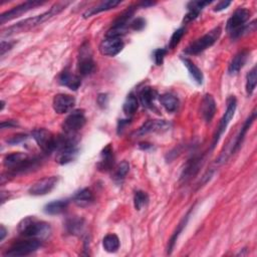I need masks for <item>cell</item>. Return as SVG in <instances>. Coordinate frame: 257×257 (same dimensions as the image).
Wrapping results in <instances>:
<instances>
[{"mask_svg": "<svg viewBox=\"0 0 257 257\" xmlns=\"http://www.w3.org/2000/svg\"><path fill=\"white\" fill-rule=\"evenodd\" d=\"M121 3H122V1H120V0H108V1H103L100 4H98L97 6L89 8L82 14V16H83V18H89L98 13L111 10V9L117 7L118 5H120Z\"/></svg>", "mask_w": 257, "mask_h": 257, "instance_id": "obj_22", "label": "cell"}, {"mask_svg": "<svg viewBox=\"0 0 257 257\" xmlns=\"http://www.w3.org/2000/svg\"><path fill=\"white\" fill-rule=\"evenodd\" d=\"M69 201L67 199L65 200H57L54 202H51L45 206V212L49 215H59V214L64 213L66 208L68 207Z\"/></svg>", "mask_w": 257, "mask_h": 257, "instance_id": "obj_25", "label": "cell"}, {"mask_svg": "<svg viewBox=\"0 0 257 257\" xmlns=\"http://www.w3.org/2000/svg\"><path fill=\"white\" fill-rule=\"evenodd\" d=\"M203 162L204 158L202 156H194L191 159H189L182 171L180 181L186 183L193 179L198 174L203 165Z\"/></svg>", "mask_w": 257, "mask_h": 257, "instance_id": "obj_15", "label": "cell"}, {"mask_svg": "<svg viewBox=\"0 0 257 257\" xmlns=\"http://www.w3.org/2000/svg\"><path fill=\"white\" fill-rule=\"evenodd\" d=\"M255 119H256V109H254V110L252 111V113L250 114V116H249V117L246 119V121L244 122V124H243V126H242V128H241V130H240L238 136L236 137V140H235V142H234V144H233V146H232L230 155L235 154V153L241 148L242 143H243V141H244V139H245V136H246L248 130L250 128L251 125H252L253 122L255 121Z\"/></svg>", "mask_w": 257, "mask_h": 257, "instance_id": "obj_19", "label": "cell"}, {"mask_svg": "<svg viewBox=\"0 0 257 257\" xmlns=\"http://www.w3.org/2000/svg\"><path fill=\"white\" fill-rule=\"evenodd\" d=\"M236 108H237V100H236V98L234 96L229 97L228 100H227V108H226L225 114H224V116L222 117V119H221V121L219 123V126L217 128V131H216L215 135H214V137H213L212 149L215 148V146L219 142L221 136L226 131V128H227L229 123L231 122V120L234 117Z\"/></svg>", "mask_w": 257, "mask_h": 257, "instance_id": "obj_10", "label": "cell"}, {"mask_svg": "<svg viewBox=\"0 0 257 257\" xmlns=\"http://www.w3.org/2000/svg\"><path fill=\"white\" fill-rule=\"evenodd\" d=\"M115 164V157H114V150L112 145H108L104 148L101 153V159L97 165L99 171L101 172H109L113 168Z\"/></svg>", "mask_w": 257, "mask_h": 257, "instance_id": "obj_20", "label": "cell"}, {"mask_svg": "<svg viewBox=\"0 0 257 257\" xmlns=\"http://www.w3.org/2000/svg\"><path fill=\"white\" fill-rule=\"evenodd\" d=\"M210 3H211V1H200V0H198V1L189 2L187 7H188V10H195V11L201 12L203 10V8Z\"/></svg>", "mask_w": 257, "mask_h": 257, "instance_id": "obj_37", "label": "cell"}, {"mask_svg": "<svg viewBox=\"0 0 257 257\" xmlns=\"http://www.w3.org/2000/svg\"><path fill=\"white\" fill-rule=\"evenodd\" d=\"M248 57V53L247 51H242L240 53H238L231 61L229 67H228V72L229 74H236L239 72V70L243 67V65L246 63Z\"/></svg>", "mask_w": 257, "mask_h": 257, "instance_id": "obj_26", "label": "cell"}, {"mask_svg": "<svg viewBox=\"0 0 257 257\" xmlns=\"http://www.w3.org/2000/svg\"><path fill=\"white\" fill-rule=\"evenodd\" d=\"M4 166L14 174H22L36 169L39 166V159L30 158L26 153L16 152L5 156Z\"/></svg>", "mask_w": 257, "mask_h": 257, "instance_id": "obj_4", "label": "cell"}, {"mask_svg": "<svg viewBox=\"0 0 257 257\" xmlns=\"http://www.w3.org/2000/svg\"><path fill=\"white\" fill-rule=\"evenodd\" d=\"M41 246V240L37 238H27L13 243L9 249L4 252V256L21 257L35 252Z\"/></svg>", "mask_w": 257, "mask_h": 257, "instance_id": "obj_7", "label": "cell"}, {"mask_svg": "<svg viewBox=\"0 0 257 257\" xmlns=\"http://www.w3.org/2000/svg\"><path fill=\"white\" fill-rule=\"evenodd\" d=\"M42 4H45V2H41V1H26L24 3H21L15 7H13L12 9L2 13L1 15H0V22H1V24L7 22V21H10L14 18H17L19 17L20 15H22L23 13H26L27 11L37 7V6H40Z\"/></svg>", "mask_w": 257, "mask_h": 257, "instance_id": "obj_13", "label": "cell"}, {"mask_svg": "<svg viewBox=\"0 0 257 257\" xmlns=\"http://www.w3.org/2000/svg\"><path fill=\"white\" fill-rule=\"evenodd\" d=\"M69 4V2H59L56 3L54 6L51 7V9L45 13H42L40 15L34 16V17H30V18H26L24 20H21L11 26H9L8 28L4 29L2 31V36H10L13 34H17L20 32H26L30 29H32L33 27L46 22L47 20L53 18L54 16L58 15L59 13H61L63 10L65 9V7Z\"/></svg>", "mask_w": 257, "mask_h": 257, "instance_id": "obj_1", "label": "cell"}, {"mask_svg": "<svg viewBox=\"0 0 257 257\" xmlns=\"http://www.w3.org/2000/svg\"><path fill=\"white\" fill-rule=\"evenodd\" d=\"M230 4H231L230 1H225V0H224V1H220L216 4L215 7H214V11H216V12L222 11V10L226 9Z\"/></svg>", "mask_w": 257, "mask_h": 257, "instance_id": "obj_42", "label": "cell"}, {"mask_svg": "<svg viewBox=\"0 0 257 257\" xmlns=\"http://www.w3.org/2000/svg\"><path fill=\"white\" fill-rule=\"evenodd\" d=\"M124 49V41L121 37H106L100 45V53L105 57H116Z\"/></svg>", "mask_w": 257, "mask_h": 257, "instance_id": "obj_14", "label": "cell"}, {"mask_svg": "<svg viewBox=\"0 0 257 257\" xmlns=\"http://www.w3.org/2000/svg\"><path fill=\"white\" fill-rule=\"evenodd\" d=\"M87 123L84 112L82 110H75L71 112L63 124V130L64 134L76 135V133L81 130Z\"/></svg>", "mask_w": 257, "mask_h": 257, "instance_id": "obj_11", "label": "cell"}, {"mask_svg": "<svg viewBox=\"0 0 257 257\" xmlns=\"http://www.w3.org/2000/svg\"><path fill=\"white\" fill-rule=\"evenodd\" d=\"M94 200H95L94 194L88 188H84V189L79 190L72 197V201L78 207H87V206L91 205L94 202Z\"/></svg>", "mask_w": 257, "mask_h": 257, "instance_id": "obj_24", "label": "cell"}, {"mask_svg": "<svg viewBox=\"0 0 257 257\" xmlns=\"http://www.w3.org/2000/svg\"><path fill=\"white\" fill-rule=\"evenodd\" d=\"M128 171H130V164H128L127 161H123L116 168L113 179L117 182L123 181L127 176V174L128 173Z\"/></svg>", "mask_w": 257, "mask_h": 257, "instance_id": "obj_33", "label": "cell"}, {"mask_svg": "<svg viewBox=\"0 0 257 257\" xmlns=\"http://www.w3.org/2000/svg\"><path fill=\"white\" fill-rule=\"evenodd\" d=\"M32 138L44 153L52 154L57 151L58 137L47 128H35L32 132Z\"/></svg>", "mask_w": 257, "mask_h": 257, "instance_id": "obj_8", "label": "cell"}, {"mask_svg": "<svg viewBox=\"0 0 257 257\" xmlns=\"http://www.w3.org/2000/svg\"><path fill=\"white\" fill-rule=\"evenodd\" d=\"M181 61L183 62L184 65L187 67L190 75L192 76V78L194 79V81L197 84H202L203 83V73L201 71V69L189 59L187 58H181Z\"/></svg>", "mask_w": 257, "mask_h": 257, "instance_id": "obj_29", "label": "cell"}, {"mask_svg": "<svg viewBox=\"0 0 257 257\" xmlns=\"http://www.w3.org/2000/svg\"><path fill=\"white\" fill-rule=\"evenodd\" d=\"M185 34V28L184 27H181L179 29H177L173 34L172 36H171L170 38V41H169V49L170 50H174L178 45L179 42L181 41L182 37L184 36Z\"/></svg>", "mask_w": 257, "mask_h": 257, "instance_id": "obj_36", "label": "cell"}, {"mask_svg": "<svg viewBox=\"0 0 257 257\" xmlns=\"http://www.w3.org/2000/svg\"><path fill=\"white\" fill-rule=\"evenodd\" d=\"M190 214H191V210H189V212L184 216V218L181 220V222H180L179 225L177 226L176 231L173 233L172 237L170 238L169 244H168V253H169V254L172 253V251H173V249H174V247H175V244H176V242H177V240H178L180 234L182 233L183 229L186 227V224L188 223V220H189Z\"/></svg>", "mask_w": 257, "mask_h": 257, "instance_id": "obj_28", "label": "cell"}, {"mask_svg": "<svg viewBox=\"0 0 257 257\" xmlns=\"http://www.w3.org/2000/svg\"><path fill=\"white\" fill-rule=\"evenodd\" d=\"M77 68H78L79 74L82 76L92 74L96 69V63L93 59L92 51L90 49L88 42H84V44L80 47Z\"/></svg>", "mask_w": 257, "mask_h": 257, "instance_id": "obj_9", "label": "cell"}, {"mask_svg": "<svg viewBox=\"0 0 257 257\" xmlns=\"http://www.w3.org/2000/svg\"><path fill=\"white\" fill-rule=\"evenodd\" d=\"M66 230L71 235H79L84 228V220L79 217H72L67 219L65 223Z\"/></svg>", "mask_w": 257, "mask_h": 257, "instance_id": "obj_31", "label": "cell"}, {"mask_svg": "<svg viewBox=\"0 0 257 257\" xmlns=\"http://www.w3.org/2000/svg\"><path fill=\"white\" fill-rule=\"evenodd\" d=\"M160 103L168 113H174L179 107V100L172 94H164L160 96Z\"/></svg>", "mask_w": 257, "mask_h": 257, "instance_id": "obj_27", "label": "cell"}, {"mask_svg": "<svg viewBox=\"0 0 257 257\" xmlns=\"http://www.w3.org/2000/svg\"><path fill=\"white\" fill-rule=\"evenodd\" d=\"M158 97V93L155 89L146 87L143 88L139 93V99L142 106L146 109H153L154 103Z\"/></svg>", "mask_w": 257, "mask_h": 257, "instance_id": "obj_23", "label": "cell"}, {"mask_svg": "<svg viewBox=\"0 0 257 257\" xmlns=\"http://www.w3.org/2000/svg\"><path fill=\"white\" fill-rule=\"evenodd\" d=\"M171 125L164 120H149L143 124L137 132L138 136H144L150 133H163L168 131Z\"/></svg>", "mask_w": 257, "mask_h": 257, "instance_id": "obj_17", "label": "cell"}, {"mask_svg": "<svg viewBox=\"0 0 257 257\" xmlns=\"http://www.w3.org/2000/svg\"><path fill=\"white\" fill-rule=\"evenodd\" d=\"M75 105V99L66 94H59L55 96L53 101V108L55 112L59 115H64L69 113Z\"/></svg>", "mask_w": 257, "mask_h": 257, "instance_id": "obj_16", "label": "cell"}, {"mask_svg": "<svg viewBox=\"0 0 257 257\" xmlns=\"http://www.w3.org/2000/svg\"><path fill=\"white\" fill-rule=\"evenodd\" d=\"M166 55H167V50H164V49H158V50H156V51L154 52V54H153L155 64H156L157 65H162Z\"/></svg>", "mask_w": 257, "mask_h": 257, "instance_id": "obj_38", "label": "cell"}, {"mask_svg": "<svg viewBox=\"0 0 257 257\" xmlns=\"http://www.w3.org/2000/svg\"><path fill=\"white\" fill-rule=\"evenodd\" d=\"M59 82L64 85V87L71 90V91H77L81 85V79L80 76L77 74L72 73L71 71L65 69L64 70L60 76H59Z\"/></svg>", "mask_w": 257, "mask_h": 257, "instance_id": "obj_21", "label": "cell"}, {"mask_svg": "<svg viewBox=\"0 0 257 257\" xmlns=\"http://www.w3.org/2000/svg\"><path fill=\"white\" fill-rule=\"evenodd\" d=\"M27 139H28V136L26 134H17L15 136L11 137L10 139H8L6 142L13 146V145H18V144L24 142Z\"/></svg>", "mask_w": 257, "mask_h": 257, "instance_id": "obj_39", "label": "cell"}, {"mask_svg": "<svg viewBox=\"0 0 257 257\" xmlns=\"http://www.w3.org/2000/svg\"><path fill=\"white\" fill-rule=\"evenodd\" d=\"M98 103L102 108L107 107L108 105V96L107 95H100L98 98Z\"/></svg>", "mask_w": 257, "mask_h": 257, "instance_id": "obj_44", "label": "cell"}, {"mask_svg": "<svg viewBox=\"0 0 257 257\" xmlns=\"http://www.w3.org/2000/svg\"><path fill=\"white\" fill-rule=\"evenodd\" d=\"M139 109V101L138 97H136L135 94L131 93L128 94L124 106H123V111L127 116H133Z\"/></svg>", "mask_w": 257, "mask_h": 257, "instance_id": "obj_30", "label": "cell"}, {"mask_svg": "<svg viewBox=\"0 0 257 257\" xmlns=\"http://www.w3.org/2000/svg\"><path fill=\"white\" fill-rule=\"evenodd\" d=\"M146 26V20L144 18H137L135 19L132 23H131V27L134 29V30H137V31H140V30H143Z\"/></svg>", "mask_w": 257, "mask_h": 257, "instance_id": "obj_40", "label": "cell"}, {"mask_svg": "<svg viewBox=\"0 0 257 257\" xmlns=\"http://www.w3.org/2000/svg\"><path fill=\"white\" fill-rule=\"evenodd\" d=\"M13 42H10V41H5V40H2L1 41V49H0V51H1V56H4L6 52L10 51L13 47Z\"/></svg>", "mask_w": 257, "mask_h": 257, "instance_id": "obj_41", "label": "cell"}, {"mask_svg": "<svg viewBox=\"0 0 257 257\" xmlns=\"http://www.w3.org/2000/svg\"><path fill=\"white\" fill-rule=\"evenodd\" d=\"M143 144H144L145 146H142V145H140V148H141V149H143V150H147L148 148H151V147H152V146H151L150 144H148V143H143Z\"/></svg>", "mask_w": 257, "mask_h": 257, "instance_id": "obj_46", "label": "cell"}, {"mask_svg": "<svg viewBox=\"0 0 257 257\" xmlns=\"http://www.w3.org/2000/svg\"><path fill=\"white\" fill-rule=\"evenodd\" d=\"M17 231L25 238H37L42 240L51 235L52 228L49 223L33 216H28L19 222Z\"/></svg>", "mask_w": 257, "mask_h": 257, "instance_id": "obj_2", "label": "cell"}, {"mask_svg": "<svg viewBox=\"0 0 257 257\" xmlns=\"http://www.w3.org/2000/svg\"><path fill=\"white\" fill-rule=\"evenodd\" d=\"M120 239L116 234H108L103 239V247L109 253H115L120 248Z\"/></svg>", "mask_w": 257, "mask_h": 257, "instance_id": "obj_32", "label": "cell"}, {"mask_svg": "<svg viewBox=\"0 0 257 257\" xmlns=\"http://www.w3.org/2000/svg\"><path fill=\"white\" fill-rule=\"evenodd\" d=\"M216 113V103L211 95H205L200 106L201 118L206 122L210 123Z\"/></svg>", "mask_w": 257, "mask_h": 257, "instance_id": "obj_18", "label": "cell"}, {"mask_svg": "<svg viewBox=\"0 0 257 257\" xmlns=\"http://www.w3.org/2000/svg\"><path fill=\"white\" fill-rule=\"evenodd\" d=\"M220 33H221L220 27L213 29L212 31L208 32L207 34L193 41L192 44L185 50V54L190 56H197L203 53L204 51L211 48L214 44H215L220 36Z\"/></svg>", "mask_w": 257, "mask_h": 257, "instance_id": "obj_6", "label": "cell"}, {"mask_svg": "<svg viewBox=\"0 0 257 257\" xmlns=\"http://www.w3.org/2000/svg\"><path fill=\"white\" fill-rule=\"evenodd\" d=\"M6 229L3 225H1V227H0V241H3V239L5 238L6 236Z\"/></svg>", "mask_w": 257, "mask_h": 257, "instance_id": "obj_45", "label": "cell"}, {"mask_svg": "<svg viewBox=\"0 0 257 257\" xmlns=\"http://www.w3.org/2000/svg\"><path fill=\"white\" fill-rule=\"evenodd\" d=\"M257 83V71L256 66H253L252 69L246 75V93L248 96H251L256 88Z\"/></svg>", "mask_w": 257, "mask_h": 257, "instance_id": "obj_34", "label": "cell"}, {"mask_svg": "<svg viewBox=\"0 0 257 257\" xmlns=\"http://www.w3.org/2000/svg\"><path fill=\"white\" fill-rule=\"evenodd\" d=\"M59 177L52 176L46 177L35 182L28 190L29 194L32 196H44L50 194L58 185Z\"/></svg>", "mask_w": 257, "mask_h": 257, "instance_id": "obj_12", "label": "cell"}, {"mask_svg": "<svg viewBox=\"0 0 257 257\" xmlns=\"http://www.w3.org/2000/svg\"><path fill=\"white\" fill-rule=\"evenodd\" d=\"M249 18L250 11L246 8H238L234 11L226 24V29L232 39H236L249 32L251 28H254L255 21L251 22L249 25L246 24Z\"/></svg>", "mask_w": 257, "mask_h": 257, "instance_id": "obj_5", "label": "cell"}, {"mask_svg": "<svg viewBox=\"0 0 257 257\" xmlns=\"http://www.w3.org/2000/svg\"><path fill=\"white\" fill-rule=\"evenodd\" d=\"M149 201V197L148 194L144 191H136L135 195H134V206L135 209L140 211L143 209L144 206L147 205Z\"/></svg>", "mask_w": 257, "mask_h": 257, "instance_id": "obj_35", "label": "cell"}, {"mask_svg": "<svg viewBox=\"0 0 257 257\" xmlns=\"http://www.w3.org/2000/svg\"><path fill=\"white\" fill-rule=\"evenodd\" d=\"M78 140L76 135L63 134L58 136L56 161L60 165H66L72 162L78 154Z\"/></svg>", "mask_w": 257, "mask_h": 257, "instance_id": "obj_3", "label": "cell"}, {"mask_svg": "<svg viewBox=\"0 0 257 257\" xmlns=\"http://www.w3.org/2000/svg\"><path fill=\"white\" fill-rule=\"evenodd\" d=\"M18 124L16 121L13 120H9V121H5L1 123V128H14L17 127Z\"/></svg>", "mask_w": 257, "mask_h": 257, "instance_id": "obj_43", "label": "cell"}]
</instances>
